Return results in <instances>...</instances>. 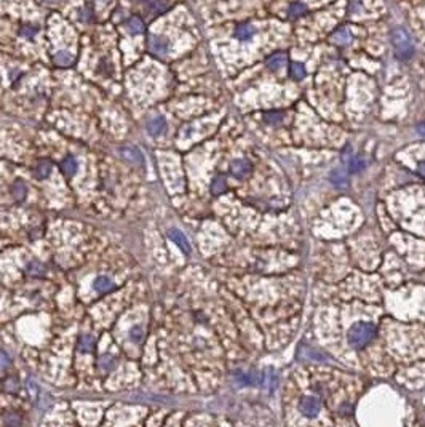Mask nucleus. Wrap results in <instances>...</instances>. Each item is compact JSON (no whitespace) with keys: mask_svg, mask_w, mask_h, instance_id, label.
Returning a JSON list of instances; mask_svg holds the SVG:
<instances>
[{"mask_svg":"<svg viewBox=\"0 0 425 427\" xmlns=\"http://www.w3.org/2000/svg\"><path fill=\"white\" fill-rule=\"evenodd\" d=\"M392 42H394L398 60L408 61V60L413 58L414 47H413V43H411L409 34L403 28H395L394 30H392Z\"/></svg>","mask_w":425,"mask_h":427,"instance_id":"nucleus-2","label":"nucleus"},{"mask_svg":"<svg viewBox=\"0 0 425 427\" xmlns=\"http://www.w3.org/2000/svg\"><path fill=\"white\" fill-rule=\"evenodd\" d=\"M155 7H157V11H158V13H163L165 10H168V8H170V3H166L165 0H157Z\"/></svg>","mask_w":425,"mask_h":427,"instance_id":"nucleus-28","label":"nucleus"},{"mask_svg":"<svg viewBox=\"0 0 425 427\" xmlns=\"http://www.w3.org/2000/svg\"><path fill=\"white\" fill-rule=\"evenodd\" d=\"M61 170H62V173L66 175V176H72L75 171H77V160L74 157H66L62 160V163H61Z\"/></svg>","mask_w":425,"mask_h":427,"instance_id":"nucleus-13","label":"nucleus"},{"mask_svg":"<svg viewBox=\"0 0 425 427\" xmlns=\"http://www.w3.org/2000/svg\"><path fill=\"white\" fill-rule=\"evenodd\" d=\"M120 154L121 157L125 158V160L131 162V163H143V155H141V152L138 149L134 148H121L120 149Z\"/></svg>","mask_w":425,"mask_h":427,"instance_id":"nucleus-8","label":"nucleus"},{"mask_svg":"<svg viewBox=\"0 0 425 427\" xmlns=\"http://www.w3.org/2000/svg\"><path fill=\"white\" fill-rule=\"evenodd\" d=\"M235 35H237V39H240V40H249L251 37L254 35V29L253 26H249V24H240V26H237L235 29Z\"/></svg>","mask_w":425,"mask_h":427,"instance_id":"nucleus-11","label":"nucleus"},{"mask_svg":"<svg viewBox=\"0 0 425 427\" xmlns=\"http://www.w3.org/2000/svg\"><path fill=\"white\" fill-rule=\"evenodd\" d=\"M45 2H58V0H45Z\"/></svg>","mask_w":425,"mask_h":427,"instance_id":"nucleus-31","label":"nucleus"},{"mask_svg":"<svg viewBox=\"0 0 425 427\" xmlns=\"http://www.w3.org/2000/svg\"><path fill=\"white\" fill-rule=\"evenodd\" d=\"M417 130L421 131V135H422V136H425V123H421L419 126H417Z\"/></svg>","mask_w":425,"mask_h":427,"instance_id":"nucleus-30","label":"nucleus"},{"mask_svg":"<svg viewBox=\"0 0 425 427\" xmlns=\"http://www.w3.org/2000/svg\"><path fill=\"white\" fill-rule=\"evenodd\" d=\"M224 190H225V180L222 176H217L211 184V192L214 195H219V194H222Z\"/></svg>","mask_w":425,"mask_h":427,"instance_id":"nucleus-24","label":"nucleus"},{"mask_svg":"<svg viewBox=\"0 0 425 427\" xmlns=\"http://www.w3.org/2000/svg\"><path fill=\"white\" fill-rule=\"evenodd\" d=\"M11 194L16 200H24L26 195H28V187L24 186L23 181H16L11 187Z\"/></svg>","mask_w":425,"mask_h":427,"instance_id":"nucleus-15","label":"nucleus"},{"mask_svg":"<svg viewBox=\"0 0 425 427\" xmlns=\"http://www.w3.org/2000/svg\"><path fill=\"white\" fill-rule=\"evenodd\" d=\"M147 130H149L151 135H162V133H165L166 130V122L163 117H155L153 120H151L149 123H147Z\"/></svg>","mask_w":425,"mask_h":427,"instance_id":"nucleus-7","label":"nucleus"},{"mask_svg":"<svg viewBox=\"0 0 425 427\" xmlns=\"http://www.w3.org/2000/svg\"><path fill=\"white\" fill-rule=\"evenodd\" d=\"M149 48L153 55L163 56V55H166V52H168V43H166L163 39H160V37L153 35L149 39Z\"/></svg>","mask_w":425,"mask_h":427,"instance_id":"nucleus-6","label":"nucleus"},{"mask_svg":"<svg viewBox=\"0 0 425 427\" xmlns=\"http://www.w3.org/2000/svg\"><path fill=\"white\" fill-rule=\"evenodd\" d=\"M168 235H170V239L178 245V248H181V250H182L185 254L190 253V244H189V240H187V237H185V235H184L181 231H179V229H170Z\"/></svg>","mask_w":425,"mask_h":427,"instance_id":"nucleus-5","label":"nucleus"},{"mask_svg":"<svg viewBox=\"0 0 425 427\" xmlns=\"http://www.w3.org/2000/svg\"><path fill=\"white\" fill-rule=\"evenodd\" d=\"M417 173H419L422 178H425V162L419 163V167H417Z\"/></svg>","mask_w":425,"mask_h":427,"instance_id":"nucleus-29","label":"nucleus"},{"mask_svg":"<svg viewBox=\"0 0 425 427\" xmlns=\"http://www.w3.org/2000/svg\"><path fill=\"white\" fill-rule=\"evenodd\" d=\"M289 74H291V77L294 80H302L305 77V67L304 64H301V62H293L291 66H289Z\"/></svg>","mask_w":425,"mask_h":427,"instance_id":"nucleus-16","label":"nucleus"},{"mask_svg":"<svg viewBox=\"0 0 425 427\" xmlns=\"http://www.w3.org/2000/svg\"><path fill=\"white\" fill-rule=\"evenodd\" d=\"M130 336H131V339L136 342V344H139L141 341H143V337H144V328L143 327H133L131 328V331H130Z\"/></svg>","mask_w":425,"mask_h":427,"instance_id":"nucleus-26","label":"nucleus"},{"mask_svg":"<svg viewBox=\"0 0 425 427\" xmlns=\"http://www.w3.org/2000/svg\"><path fill=\"white\" fill-rule=\"evenodd\" d=\"M94 290L98 291V293H107V291H111L112 288H114V282L109 277H98L94 280Z\"/></svg>","mask_w":425,"mask_h":427,"instance_id":"nucleus-9","label":"nucleus"},{"mask_svg":"<svg viewBox=\"0 0 425 427\" xmlns=\"http://www.w3.org/2000/svg\"><path fill=\"white\" fill-rule=\"evenodd\" d=\"M28 274L29 275H43L45 274V266L43 264H40V263H37V261H32V263H29L28 264Z\"/></svg>","mask_w":425,"mask_h":427,"instance_id":"nucleus-23","label":"nucleus"},{"mask_svg":"<svg viewBox=\"0 0 425 427\" xmlns=\"http://www.w3.org/2000/svg\"><path fill=\"white\" fill-rule=\"evenodd\" d=\"M53 61H55V64H58V66L67 67V66H70L74 62V56L69 55L67 52H60V53H56L53 56Z\"/></svg>","mask_w":425,"mask_h":427,"instance_id":"nucleus-14","label":"nucleus"},{"mask_svg":"<svg viewBox=\"0 0 425 427\" xmlns=\"http://www.w3.org/2000/svg\"><path fill=\"white\" fill-rule=\"evenodd\" d=\"M10 366V359L8 355H6L3 350H0V371H3V369H6Z\"/></svg>","mask_w":425,"mask_h":427,"instance_id":"nucleus-27","label":"nucleus"},{"mask_svg":"<svg viewBox=\"0 0 425 427\" xmlns=\"http://www.w3.org/2000/svg\"><path fill=\"white\" fill-rule=\"evenodd\" d=\"M333 40L337 43V45H349V43L352 42V35H350V32L347 29H339V30H336V32H334V35H333Z\"/></svg>","mask_w":425,"mask_h":427,"instance_id":"nucleus-12","label":"nucleus"},{"mask_svg":"<svg viewBox=\"0 0 425 427\" xmlns=\"http://www.w3.org/2000/svg\"><path fill=\"white\" fill-rule=\"evenodd\" d=\"M330 180L333 184H336V186H339V187H344L347 184V176L342 170H333L331 175H330Z\"/></svg>","mask_w":425,"mask_h":427,"instance_id":"nucleus-17","label":"nucleus"},{"mask_svg":"<svg viewBox=\"0 0 425 427\" xmlns=\"http://www.w3.org/2000/svg\"><path fill=\"white\" fill-rule=\"evenodd\" d=\"M264 120L269 123V125H278L281 120H283V114L278 111H272V112H267L264 116Z\"/></svg>","mask_w":425,"mask_h":427,"instance_id":"nucleus-25","label":"nucleus"},{"mask_svg":"<svg viewBox=\"0 0 425 427\" xmlns=\"http://www.w3.org/2000/svg\"><path fill=\"white\" fill-rule=\"evenodd\" d=\"M376 335V327L368 322H358L349 330V342L352 347L362 349L368 346Z\"/></svg>","mask_w":425,"mask_h":427,"instance_id":"nucleus-1","label":"nucleus"},{"mask_svg":"<svg viewBox=\"0 0 425 427\" xmlns=\"http://www.w3.org/2000/svg\"><path fill=\"white\" fill-rule=\"evenodd\" d=\"M299 408H301L302 414H305L307 418H313V416H317V414L320 413L321 403H320V400L317 397H304L301 400Z\"/></svg>","mask_w":425,"mask_h":427,"instance_id":"nucleus-3","label":"nucleus"},{"mask_svg":"<svg viewBox=\"0 0 425 427\" xmlns=\"http://www.w3.org/2000/svg\"><path fill=\"white\" fill-rule=\"evenodd\" d=\"M251 170H253V167H251V163L248 160H244V158H238V160H234L230 163V171L232 175H234L235 178H246Z\"/></svg>","mask_w":425,"mask_h":427,"instance_id":"nucleus-4","label":"nucleus"},{"mask_svg":"<svg viewBox=\"0 0 425 427\" xmlns=\"http://www.w3.org/2000/svg\"><path fill=\"white\" fill-rule=\"evenodd\" d=\"M347 167H349L352 173H358V171H362V168L364 167V162H363V158L353 155L347 160Z\"/></svg>","mask_w":425,"mask_h":427,"instance_id":"nucleus-20","label":"nucleus"},{"mask_svg":"<svg viewBox=\"0 0 425 427\" xmlns=\"http://www.w3.org/2000/svg\"><path fill=\"white\" fill-rule=\"evenodd\" d=\"M128 28L131 29V32L139 34V32H143V30H144V23H143L141 18L133 16V18H130V21H128Z\"/></svg>","mask_w":425,"mask_h":427,"instance_id":"nucleus-22","label":"nucleus"},{"mask_svg":"<svg viewBox=\"0 0 425 427\" xmlns=\"http://www.w3.org/2000/svg\"><path fill=\"white\" fill-rule=\"evenodd\" d=\"M50 171H51V163L47 162V160H43V162H40L37 165L35 176L38 178V180H45V178L50 175Z\"/></svg>","mask_w":425,"mask_h":427,"instance_id":"nucleus-19","label":"nucleus"},{"mask_svg":"<svg viewBox=\"0 0 425 427\" xmlns=\"http://www.w3.org/2000/svg\"><path fill=\"white\" fill-rule=\"evenodd\" d=\"M285 62H286V55L285 53H275L272 56H269L267 67L272 69V71H276V69H280L281 66H285Z\"/></svg>","mask_w":425,"mask_h":427,"instance_id":"nucleus-10","label":"nucleus"},{"mask_svg":"<svg viewBox=\"0 0 425 427\" xmlns=\"http://www.w3.org/2000/svg\"><path fill=\"white\" fill-rule=\"evenodd\" d=\"M94 349V339L91 336H82L79 339V350L83 354L87 352H91V350Z\"/></svg>","mask_w":425,"mask_h":427,"instance_id":"nucleus-18","label":"nucleus"},{"mask_svg":"<svg viewBox=\"0 0 425 427\" xmlns=\"http://www.w3.org/2000/svg\"><path fill=\"white\" fill-rule=\"evenodd\" d=\"M304 13H307V7L302 2H296L289 7V16L291 18H299Z\"/></svg>","mask_w":425,"mask_h":427,"instance_id":"nucleus-21","label":"nucleus"}]
</instances>
